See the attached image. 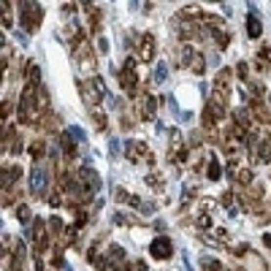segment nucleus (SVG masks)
<instances>
[{
	"mask_svg": "<svg viewBox=\"0 0 271 271\" xmlns=\"http://www.w3.org/2000/svg\"><path fill=\"white\" fill-rule=\"evenodd\" d=\"M30 98H33V92H30V90H24L22 103H19V119H22V122H27V119L36 117V114H33V103H30Z\"/></svg>",
	"mask_w": 271,
	"mask_h": 271,
	"instance_id": "obj_3",
	"label": "nucleus"
},
{
	"mask_svg": "<svg viewBox=\"0 0 271 271\" xmlns=\"http://www.w3.org/2000/svg\"><path fill=\"white\" fill-rule=\"evenodd\" d=\"M247 36L249 38H258L260 36V22H258V17H255V14H249V19H247Z\"/></svg>",
	"mask_w": 271,
	"mask_h": 271,
	"instance_id": "obj_4",
	"label": "nucleus"
},
{
	"mask_svg": "<svg viewBox=\"0 0 271 271\" xmlns=\"http://www.w3.org/2000/svg\"><path fill=\"white\" fill-rule=\"evenodd\" d=\"M149 252H152L155 258L165 260V258H171L174 247H171V242H168L165 236H160V239H155V242H152V247H149Z\"/></svg>",
	"mask_w": 271,
	"mask_h": 271,
	"instance_id": "obj_2",
	"label": "nucleus"
},
{
	"mask_svg": "<svg viewBox=\"0 0 271 271\" xmlns=\"http://www.w3.org/2000/svg\"><path fill=\"white\" fill-rule=\"evenodd\" d=\"M46 182H49L46 165L36 163V165H33V171H30V190H33L36 195H41V193H44V187H46Z\"/></svg>",
	"mask_w": 271,
	"mask_h": 271,
	"instance_id": "obj_1",
	"label": "nucleus"
},
{
	"mask_svg": "<svg viewBox=\"0 0 271 271\" xmlns=\"http://www.w3.org/2000/svg\"><path fill=\"white\" fill-rule=\"evenodd\" d=\"M114 220H117V225H128V217H125V214H114Z\"/></svg>",
	"mask_w": 271,
	"mask_h": 271,
	"instance_id": "obj_11",
	"label": "nucleus"
},
{
	"mask_svg": "<svg viewBox=\"0 0 271 271\" xmlns=\"http://www.w3.org/2000/svg\"><path fill=\"white\" fill-rule=\"evenodd\" d=\"M209 177H212V179L220 177V163H217V158L212 160V165H209Z\"/></svg>",
	"mask_w": 271,
	"mask_h": 271,
	"instance_id": "obj_9",
	"label": "nucleus"
},
{
	"mask_svg": "<svg viewBox=\"0 0 271 271\" xmlns=\"http://www.w3.org/2000/svg\"><path fill=\"white\" fill-rule=\"evenodd\" d=\"M65 136H68L71 141H84V138H87V136H84V130L79 128V125H71V128L65 130Z\"/></svg>",
	"mask_w": 271,
	"mask_h": 271,
	"instance_id": "obj_6",
	"label": "nucleus"
},
{
	"mask_svg": "<svg viewBox=\"0 0 271 271\" xmlns=\"http://www.w3.org/2000/svg\"><path fill=\"white\" fill-rule=\"evenodd\" d=\"M82 182H84V184H90L92 190H98V187H100V182H98V174H95V171H90V168H84V171H82Z\"/></svg>",
	"mask_w": 271,
	"mask_h": 271,
	"instance_id": "obj_5",
	"label": "nucleus"
},
{
	"mask_svg": "<svg viewBox=\"0 0 271 271\" xmlns=\"http://www.w3.org/2000/svg\"><path fill=\"white\" fill-rule=\"evenodd\" d=\"M165 76H168V73H165V65H163V63H158V68H155V73H152L155 84H163V82H165Z\"/></svg>",
	"mask_w": 271,
	"mask_h": 271,
	"instance_id": "obj_7",
	"label": "nucleus"
},
{
	"mask_svg": "<svg viewBox=\"0 0 271 271\" xmlns=\"http://www.w3.org/2000/svg\"><path fill=\"white\" fill-rule=\"evenodd\" d=\"M109 152L117 158V152H119V138H112V144H109Z\"/></svg>",
	"mask_w": 271,
	"mask_h": 271,
	"instance_id": "obj_10",
	"label": "nucleus"
},
{
	"mask_svg": "<svg viewBox=\"0 0 271 271\" xmlns=\"http://www.w3.org/2000/svg\"><path fill=\"white\" fill-rule=\"evenodd\" d=\"M141 57L144 60H152V38L144 36V49H141Z\"/></svg>",
	"mask_w": 271,
	"mask_h": 271,
	"instance_id": "obj_8",
	"label": "nucleus"
}]
</instances>
